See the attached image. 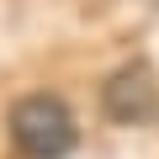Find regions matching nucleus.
<instances>
[{"instance_id": "f257e3e1", "label": "nucleus", "mask_w": 159, "mask_h": 159, "mask_svg": "<svg viewBox=\"0 0 159 159\" xmlns=\"http://www.w3.org/2000/svg\"><path fill=\"white\" fill-rule=\"evenodd\" d=\"M11 143L21 159H69L80 143V122L69 101H58L53 90H32L11 106Z\"/></svg>"}, {"instance_id": "f03ea898", "label": "nucleus", "mask_w": 159, "mask_h": 159, "mask_svg": "<svg viewBox=\"0 0 159 159\" xmlns=\"http://www.w3.org/2000/svg\"><path fill=\"white\" fill-rule=\"evenodd\" d=\"M101 111L117 127H148V122H159V74L143 58L122 64L101 85Z\"/></svg>"}]
</instances>
